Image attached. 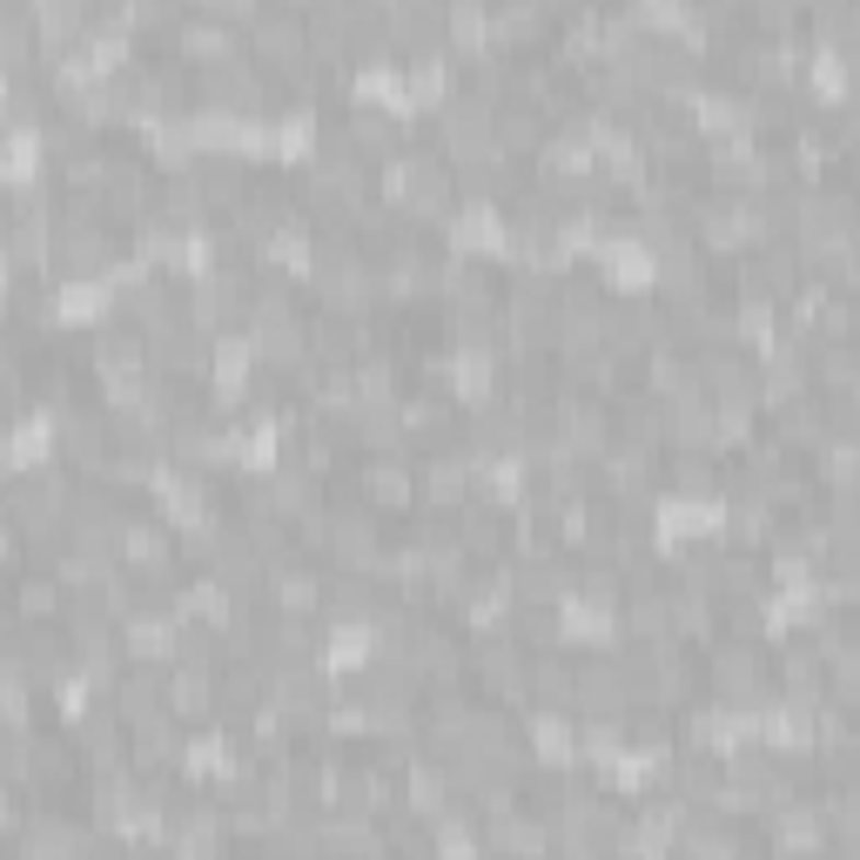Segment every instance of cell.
Segmentation results:
<instances>
[{
  "label": "cell",
  "instance_id": "obj_1",
  "mask_svg": "<svg viewBox=\"0 0 860 860\" xmlns=\"http://www.w3.org/2000/svg\"><path fill=\"white\" fill-rule=\"evenodd\" d=\"M364 484H370V497H377V504H397V497H403V471H397V465H370V471H364Z\"/></svg>",
  "mask_w": 860,
  "mask_h": 860
}]
</instances>
